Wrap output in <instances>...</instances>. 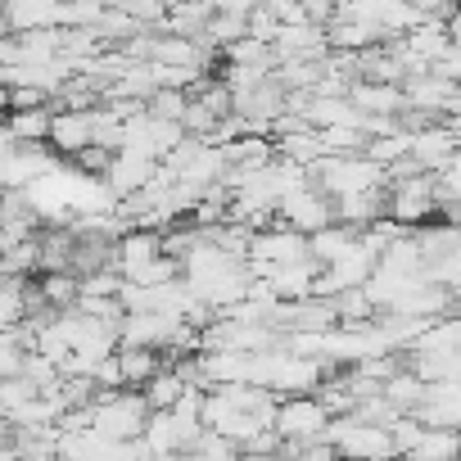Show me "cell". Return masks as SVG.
I'll list each match as a JSON object with an SVG mask.
<instances>
[{
  "instance_id": "15",
  "label": "cell",
  "mask_w": 461,
  "mask_h": 461,
  "mask_svg": "<svg viewBox=\"0 0 461 461\" xmlns=\"http://www.w3.org/2000/svg\"><path fill=\"white\" fill-rule=\"evenodd\" d=\"M185 380H181V371L176 366H163L158 375H149L145 384H140V393H145V402H149V411H172L181 398H185Z\"/></svg>"
},
{
  "instance_id": "22",
  "label": "cell",
  "mask_w": 461,
  "mask_h": 461,
  "mask_svg": "<svg viewBox=\"0 0 461 461\" xmlns=\"http://www.w3.org/2000/svg\"><path fill=\"white\" fill-rule=\"evenodd\" d=\"M145 461H194L190 452H149Z\"/></svg>"
},
{
  "instance_id": "1",
  "label": "cell",
  "mask_w": 461,
  "mask_h": 461,
  "mask_svg": "<svg viewBox=\"0 0 461 461\" xmlns=\"http://www.w3.org/2000/svg\"><path fill=\"white\" fill-rule=\"evenodd\" d=\"M312 181L330 199H344V194H366V190L389 185V167L366 158V149H357V154H326V158L312 163Z\"/></svg>"
},
{
  "instance_id": "18",
  "label": "cell",
  "mask_w": 461,
  "mask_h": 461,
  "mask_svg": "<svg viewBox=\"0 0 461 461\" xmlns=\"http://www.w3.org/2000/svg\"><path fill=\"white\" fill-rule=\"evenodd\" d=\"M41 389L32 384V380H23V375H5L0 380V420H10L23 402H32Z\"/></svg>"
},
{
  "instance_id": "21",
  "label": "cell",
  "mask_w": 461,
  "mask_h": 461,
  "mask_svg": "<svg viewBox=\"0 0 461 461\" xmlns=\"http://www.w3.org/2000/svg\"><path fill=\"white\" fill-rule=\"evenodd\" d=\"M19 375H23V380H32V384H37L41 393H50V389H55V384L64 380V375H59V366H55V362H50L46 353H28V357H23V371H19Z\"/></svg>"
},
{
  "instance_id": "16",
  "label": "cell",
  "mask_w": 461,
  "mask_h": 461,
  "mask_svg": "<svg viewBox=\"0 0 461 461\" xmlns=\"http://www.w3.org/2000/svg\"><path fill=\"white\" fill-rule=\"evenodd\" d=\"M380 398H384L398 416H407V411H416V407H420V398H425V380H420V375H411V366H402L398 375H389V380H384Z\"/></svg>"
},
{
  "instance_id": "6",
  "label": "cell",
  "mask_w": 461,
  "mask_h": 461,
  "mask_svg": "<svg viewBox=\"0 0 461 461\" xmlns=\"http://www.w3.org/2000/svg\"><path fill=\"white\" fill-rule=\"evenodd\" d=\"M330 411L317 393H303V398H281L276 402V420L272 429L281 434V443H308V438H321L330 429Z\"/></svg>"
},
{
  "instance_id": "4",
  "label": "cell",
  "mask_w": 461,
  "mask_h": 461,
  "mask_svg": "<svg viewBox=\"0 0 461 461\" xmlns=\"http://www.w3.org/2000/svg\"><path fill=\"white\" fill-rule=\"evenodd\" d=\"M326 438L335 443L339 461H380V456H393V434L389 425H366L357 416H335Z\"/></svg>"
},
{
  "instance_id": "19",
  "label": "cell",
  "mask_w": 461,
  "mask_h": 461,
  "mask_svg": "<svg viewBox=\"0 0 461 461\" xmlns=\"http://www.w3.org/2000/svg\"><path fill=\"white\" fill-rule=\"evenodd\" d=\"M190 456H194V461H240L245 452H240V443H230V438H221V434L203 429V434L194 438Z\"/></svg>"
},
{
  "instance_id": "24",
  "label": "cell",
  "mask_w": 461,
  "mask_h": 461,
  "mask_svg": "<svg viewBox=\"0 0 461 461\" xmlns=\"http://www.w3.org/2000/svg\"><path fill=\"white\" fill-rule=\"evenodd\" d=\"M380 461H407V456H402V452H393V456H380Z\"/></svg>"
},
{
  "instance_id": "12",
  "label": "cell",
  "mask_w": 461,
  "mask_h": 461,
  "mask_svg": "<svg viewBox=\"0 0 461 461\" xmlns=\"http://www.w3.org/2000/svg\"><path fill=\"white\" fill-rule=\"evenodd\" d=\"M357 236H362V230L330 221V226H321V230H312V236H308V258H312L317 267H330L335 258H344V254L357 245Z\"/></svg>"
},
{
  "instance_id": "9",
  "label": "cell",
  "mask_w": 461,
  "mask_h": 461,
  "mask_svg": "<svg viewBox=\"0 0 461 461\" xmlns=\"http://www.w3.org/2000/svg\"><path fill=\"white\" fill-rule=\"evenodd\" d=\"M411 131V149H407V158L420 167V172H438L456 149H461V136L447 127V122H420V127H407Z\"/></svg>"
},
{
  "instance_id": "3",
  "label": "cell",
  "mask_w": 461,
  "mask_h": 461,
  "mask_svg": "<svg viewBox=\"0 0 461 461\" xmlns=\"http://www.w3.org/2000/svg\"><path fill=\"white\" fill-rule=\"evenodd\" d=\"M438 212V190L429 172H407V176H389L384 185V217L402 221V226H420L434 221Z\"/></svg>"
},
{
  "instance_id": "2",
  "label": "cell",
  "mask_w": 461,
  "mask_h": 461,
  "mask_svg": "<svg viewBox=\"0 0 461 461\" xmlns=\"http://www.w3.org/2000/svg\"><path fill=\"white\" fill-rule=\"evenodd\" d=\"M145 420H149V402L140 389H100L95 416H91L95 434H104L113 443H131L145 434Z\"/></svg>"
},
{
  "instance_id": "17",
  "label": "cell",
  "mask_w": 461,
  "mask_h": 461,
  "mask_svg": "<svg viewBox=\"0 0 461 461\" xmlns=\"http://www.w3.org/2000/svg\"><path fill=\"white\" fill-rule=\"evenodd\" d=\"M41 294H46V303L55 308V312H68V308H77V299H82V276L77 272H41Z\"/></svg>"
},
{
  "instance_id": "13",
  "label": "cell",
  "mask_w": 461,
  "mask_h": 461,
  "mask_svg": "<svg viewBox=\"0 0 461 461\" xmlns=\"http://www.w3.org/2000/svg\"><path fill=\"white\" fill-rule=\"evenodd\" d=\"M50 104H32V109H10L5 113V127L10 131V140H19V145H46V136H50Z\"/></svg>"
},
{
  "instance_id": "5",
  "label": "cell",
  "mask_w": 461,
  "mask_h": 461,
  "mask_svg": "<svg viewBox=\"0 0 461 461\" xmlns=\"http://www.w3.org/2000/svg\"><path fill=\"white\" fill-rule=\"evenodd\" d=\"M276 221H285V226L303 230V236H312V230H321V226L335 221V199H330L312 176H303L299 185H290V190L281 194V203H276Z\"/></svg>"
},
{
  "instance_id": "20",
  "label": "cell",
  "mask_w": 461,
  "mask_h": 461,
  "mask_svg": "<svg viewBox=\"0 0 461 461\" xmlns=\"http://www.w3.org/2000/svg\"><path fill=\"white\" fill-rule=\"evenodd\" d=\"M434 190H438V208L461 203V149L434 172Z\"/></svg>"
},
{
  "instance_id": "7",
  "label": "cell",
  "mask_w": 461,
  "mask_h": 461,
  "mask_svg": "<svg viewBox=\"0 0 461 461\" xmlns=\"http://www.w3.org/2000/svg\"><path fill=\"white\" fill-rule=\"evenodd\" d=\"M176 330H181V317H172V312H122L118 344L122 348H158V353H167Z\"/></svg>"
},
{
  "instance_id": "8",
  "label": "cell",
  "mask_w": 461,
  "mask_h": 461,
  "mask_svg": "<svg viewBox=\"0 0 461 461\" xmlns=\"http://www.w3.org/2000/svg\"><path fill=\"white\" fill-rule=\"evenodd\" d=\"M46 145L64 158H77L82 149H91L95 145V109H55Z\"/></svg>"
},
{
  "instance_id": "11",
  "label": "cell",
  "mask_w": 461,
  "mask_h": 461,
  "mask_svg": "<svg viewBox=\"0 0 461 461\" xmlns=\"http://www.w3.org/2000/svg\"><path fill=\"white\" fill-rule=\"evenodd\" d=\"M402 456H407V461H461V429L425 425L420 438H416Z\"/></svg>"
},
{
  "instance_id": "10",
  "label": "cell",
  "mask_w": 461,
  "mask_h": 461,
  "mask_svg": "<svg viewBox=\"0 0 461 461\" xmlns=\"http://www.w3.org/2000/svg\"><path fill=\"white\" fill-rule=\"evenodd\" d=\"M154 172H158V158L136 154V149H118V154L109 158V167H104L100 181L109 185L113 199H131V194H140V190L154 181Z\"/></svg>"
},
{
  "instance_id": "23",
  "label": "cell",
  "mask_w": 461,
  "mask_h": 461,
  "mask_svg": "<svg viewBox=\"0 0 461 461\" xmlns=\"http://www.w3.org/2000/svg\"><path fill=\"white\" fill-rule=\"evenodd\" d=\"M240 461H290V456H285V452H263V456H258V452H245Z\"/></svg>"
},
{
  "instance_id": "14",
  "label": "cell",
  "mask_w": 461,
  "mask_h": 461,
  "mask_svg": "<svg viewBox=\"0 0 461 461\" xmlns=\"http://www.w3.org/2000/svg\"><path fill=\"white\" fill-rule=\"evenodd\" d=\"M118 371H122V389H140L149 375H158L167 362H163V353L158 348H122L118 344Z\"/></svg>"
}]
</instances>
